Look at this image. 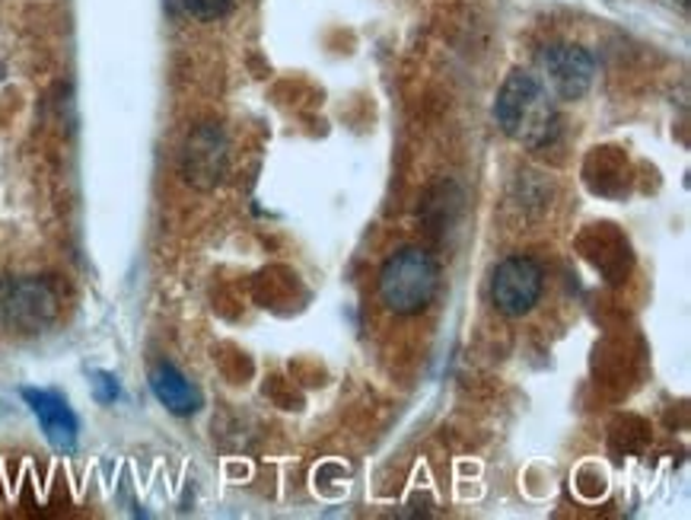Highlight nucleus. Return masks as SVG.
<instances>
[{
	"label": "nucleus",
	"mask_w": 691,
	"mask_h": 520,
	"mask_svg": "<svg viewBox=\"0 0 691 520\" xmlns=\"http://www.w3.org/2000/svg\"><path fill=\"white\" fill-rule=\"evenodd\" d=\"M93 390H96L100 402H115L118 399V384H115L112 374H93Z\"/></svg>",
	"instance_id": "9d476101"
},
{
	"label": "nucleus",
	"mask_w": 691,
	"mask_h": 520,
	"mask_svg": "<svg viewBox=\"0 0 691 520\" xmlns=\"http://www.w3.org/2000/svg\"><path fill=\"white\" fill-rule=\"evenodd\" d=\"M182 3H185V10H188L195 20H205V23L220 20V17L230 10V0H182Z\"/></svg>",
	"instance_id": "1a4fd4ad"
},
{
	"label": "nucleus",
	"mask_w": 691,
	"mask_h": 520,
	"mask_svg": "<svg viewBox=\"0 0 691 520\" xmlns=\"http://www.w3.org/2000/svg\"><path fill=\"white\" fill-rule=\"evenodd\" d=\"M542 86L564 103H574V100H584L587 90L592 86L596 78V64H592V54L580 45H570V42H551L545 45L536 58Z\"/></svg>",
	"instance_id": "20e7f679"
},
{
	"label": "nucleus",
	"mask_w": 691,
	"mask_h": 520,
	"mask_svg": "<svg viewBox=\"0 0 691 520\" xmlns=\"http://www.w3.org/2000/svg\"><path fill=\"white\" fill-rule=\"evenodd\" d=\"M494 119L501 131L526 151H542L558 141L561 119L555 96L529 71H513L501 83L494 100Z\"/></svg>",
	"instance_id": "f257e3e1"
},
{
	"label": "nucleus",
	"mask_w": 691,
	"mask_h": 520,
	"mask_svg": "<svg viewBox=\"0 0 691 520\" xmlns=\"http://www.w3.org/2000/svg\"><path fill=\"white\" fill-rule=\"evenodd\" d=\"M230 170V141L220 125L205 122L185 137L182 147V180L198 188V192H214L224 183Z\"/></svg>",
	"instance_id": "39448f33"
},
{
	"label": "nucleus",
	"mask_w": 691,
	"mask_h": 520,
	"mask_svg": "<svg viewBox=\"0 0 691 520\" xmlns=\"http://www.w3.org/2000/svg\"><path fill=\"white\" fill-rule=\"evenodd\" d=\"M151 390H154L156 399H159L173 416H192V412L202 409V396H198V390L182 377L176 367L166 365V361L151 370Z\"/></svg>",
	"instance_id": "6e6552de"
},
{
	"label": "nucleus",
	"mask_w": 691,
	"mask_h": 520,
	"mask_svg": "<svg viewBox=\"0 0 691 520\" xmlns=\"http://www.w3.org/2000/svg\"><path fill=\"white\" fill-rule=\"evenodd\" d=\"M58 316V294L42 278H17L0 285V323L17 333H42Z\"/></svg>",
	"instance_id": "423d86ee"
},
{
	"label": "nucleus",
	"mask_w": 691,
	"mask_h": 520,
	"mask_svg": "<svg viewBox=\"0 0 691 520\" xmlns=\"http://www.w3.org/2000/svg\"><path fill=\"white\" fill-rule=\"evenodd\" d=\"M440 290V265L421 246L395 249L380 268V300L395 316H414L434 304Z\"/></svg>",
	"instance_id": "f03ea898"
},
{
	"label": "nucleus",
	"mask_w": 691,
	"mask_h": 520,
	"mask_svg": "<svg viewBox=\"0 0 691 520\" xmlns=\"http://www.w3.org/2000/svg\"><path fill=\"white\" fill-rule=\"evenodd\" d=\"M23 399L29 402V409L35 412V418H39V425H42V431H45V438H49L54 450L71 453L78 447L80 425L78 416L68 406V399L52 390H23Z\"/></svg>",
	"instance_id": "0eeeda50"
},
{
	"label": "nucleus",
	"mask_w": 691,
	"mask_h": 520,
	"mask_svg": "<svg viewBox=\"0 0 691 520\" xmlns=\"http://www.w3.org/2000/svg\"><path fill=\"white\" fill-rule=\"evenodd\" d=\"M542 290H545V268L533 256H523V253L497 262V268L491 272V285H487L494 310L501 316H510V319H519V316L536 310Z\"/></svg>",
	"instance_id": "7ed1b4c3"
}]
</instances>
